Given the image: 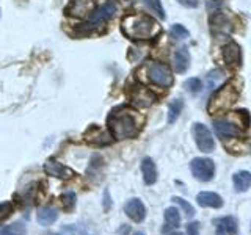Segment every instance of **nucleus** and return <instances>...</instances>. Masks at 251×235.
I'll return each mask as SVG.
<instances>
[{
	"label": "nucleus",
	"instance_id": "ddd939ff",
	"mask_svg": "<svg viewBox=\"0 0 251 235\" xmlns=\"http://www.w3.org/2000/svg\"><path fill=\"white\" fill-rule=\"evenodd\" d=\"M124 212H126V215H127L130 219H133L135 223H141L146 215V209L143 206V202L137 198L127 201V204L124 206Z\"/></svg>",
	"mask_w": 251,
	"mask_h": 235
},
{
	"label": "nucleus",
	"instance_id": "c85d7f7f",
	"mask_svg": "<svg viewBox=\"0 0 251 235\" xmlns=\"http://www.w3.org/2000/svg\"><path fill=\"white\" fill-rule=\"evenodd\" d=\"M13 213V206L10 202H3L0 204V224L5 223L8 218H10V215Z\"/></svg>",
	"mask_w": 251,
	"mask_h": 235
},
{
	"label": "nucleus",
	"instance_id": "f704fd0d",
	"mask_svg": "<svg viewBox=\"0 0 251 235\" xmlns=\"http://www.w3.org/2000/svg\"><path fill=\"white\" fill-rule=\"evenodd\" d=\"M217 235H226V234H225L223 231H220V229H218V231H217Z\"/></svg>",
	"mask_w": 251,
	"mask_h": 235
},
{
	"label": "nucleus",
	"instance_id": "f03ea898",
	"mask_svg": "<svg viewBox=\"0 0 251 235\" xmlns=\"http://www.w3.org/2000/svg\"><path fill=\"white\" fill-rule=\"evenodd\" d=\"M121 31L126 38L145 41L160 33V25L148 14H129L121 22Z\"/></svg>",
	"mask_w": 251,
	"mask_h": 235
},
{
	"label": "nucleus",
	"instance_id": "72a5a7b5",
	"mask_svg": "<svg viewBox=\"0 0 251 235\" xmlns=\"http://www.w3.org/2000/svg\"><path fill=\"white\" fill-rule=\"evenodd\" d=\"M74 232H75V229L73 226H65L60 234H50V235H74Z\"/></svg>",
	"mask_w": 251,
	"mask_h": 235
},
{
	"label": "nucleus",
	"instance_id": "4be33fe9",
	"mask_svg": "<svg viewBox=\"0 0 251 235\" xmlns=\"http://www.w3.org/2000/svg\"><path fill=\"white\" fill-rule=\"evenodd\" d=\"M182 108H184V100L182 99H175L171 102L170 107H168V122L170 124L176 122L180 112H182Z\"/></svg>",
	"mask_w": 251,
	"mask_h": 235
},
{
	"label": "nucleus",
	"instance_id": "bb28decb",
	"mask_svg": "<svg viewBox=\"0 0 251 235\" xmlns=\"http://www.w3.org/2000/svg\"><path fill=\"white\" fill-rule=\"evenodd\" d=\"M184 86H185V90L188 93L198 94L201 91V88H202V83H201V80H198V78H188V80L184 83Z\"/></svg>",
	"mask_w": 251,
	"mask_h": 235
},
{
	"label": "nucleus",
	"instance_id": "6e6552de",
	"mask_svg": "<svg viewBox=\"0 0 251 235\" xmlns=\"http://www.w3.org/2000/svg\"><path fill=\"white\" fill-rule=\"evenodd\" d=\"M214 130L215 135L222 140H229L240 135V129L237 124L231 119H215L214 121Z\"/></svg>",
	"mask_w": 251,
	"mask_h": 235
},
{
	"label": "nucleus",
	"instance_id": "cd10ccee",
	"mask_svg": "<svg viewBox=\"0 0 251 235\" xmlns=\"http://www.w3.org/2000/svg\"><path fill=\"white\" fill-rule=\"evenodd\" d=\"M171 36L176 39H185L188 38V30L184 25H180V24H175L171 27Z\"/></svg>",
	"mask_w": 251,
	"mask_h": 235
},
{
	"label": "nucleus",
	"instance_id": "c9c22d12",
	"mask_svg": "<svg viewBox=\"0 0 251 235\" xmlns=\"http://www.w3.org/2000/svg\"><path fill=\"white\" fill-rule=\"evenodd\" d=\"M170 235H184V234H179V232H176V234H170Z\"/></svg>",
	"mask_w": 251,
	"mask_h": 235
},
{
	"label": "nucleus",
	"instance_id": "b1692460",
	"mask_svg": "<svg viewBox=\"0 0 251 235\" xmlns=\"http://www.w3.org/2000/svg\"><path fill=\"white\" fill-rule=\"evenodd\" d=\"M148 10H151V13H154L159 19H165V10L160 3V0H143Z\"/></svg>",
	"mask_w": 251,
	"mask_h": 235
},
{
	"label": "nucleus",
	"instance_id": "f8f14e48",
	"mask_svg": "<svg viewBox=\"0 0 251 235\" xmlns=\"http://www.w3.org/2000/svg\"><path fill=\"white\" fill-rule=\"evenodd\" d=\"M223 60L227 68H239L242 63V52L237 43L229 41L223 47Z\"/></svg>",
	"mask_w": 251,
	"mask_h": 235
},
{
	"label": "nucleus",
	"instance_id": "2f4dec72",
	"mask_svg": "<svg viewBox=\"0 0 251 235\" xmlns=\"http://www.w3.org/2000/svg\"><path fill=\"white\" fill-rule=\"evenodd\" d=\"M187 232H188V235H200V224L198 223L187 224Z\"/></svg>",
	"mask_w": 251,
	"mask_h": 235
},
{
	"label": "nucleus",
	"instance_id": "4468645a",
	"mask_svg": "<svg viewBox=\"0 0 251 235\" xmlns=\"http://www.w3.org/2000/svg\"><path fill=\"white\" fill-rule=\"evenodd\" d=\"M110 138L112 135L107 132V130H102L96 125H93V127L88 129V132L85 133V140L88 141L91 144H96V146H105L110 143Z\"/></svg>",
	"mask_w": 251,
	"mask_h": 235
},
{
	"label": "nucleus",
	"instance_id": "393cba45",
	"mask_svg": "<svg viewBox=\"0 0 251 235\" xmlns=\"http://www.w3.org/2000/svg\"><path fill=\"white\" fill-rule=\"evenodd\" d=\"M0 235H27L25 226H24L22 223H14L11 226L5 227V229L0 232Z\"/></svg>",
	"mask_w": 251,
	"mask_h": 235
},
{
	"label": "nucleus",
	"instance_id": "9b49d317",
	"mask_svg": "<svg viewBox=\"0 0 251 235\" xmlns=\"http://www.w3.org/2000/svg\"><path fill=\"white\" fill-rule=\"evenodd\" d=\"M116 13V5L113 2H105L99 5L96 10H94L90 16V21L94 25V24H104L105 21L112 19Z\"/></svg>",
	"mask_w": 251,
	"mask_h": 235
},
{
	"label": "nucleus",
	"instance_id": "e433bc0d",
	"mask_svg": "<svg viewBox=\"0 0 251 235\" xmlns=\"http://www.w3.org/2000/svg\"><path fill=\"white\" fill-rule=\"evenodd\" d=\"M135 235H145V234H141V232H137Z\"/></svg>",
	"mask_w": 251,
	"mask_h": 235
},
{
	"label": "nucleus",
	"instance_id": "7ed1b4c3",
	"mask_svg": "<svg viewBox=\"0 0 251 235\" xmlns=\"http://www.w3.org/2000/svg\"><path fill=\"white\" fill-rule=\"evenodd\" d=\"M240 90L237 88V82L231 80L225 83L222 88H218L207 104V110L210 115H217V113H223L226 110H229L235 102L239 99Z\"/></svg>",
	"mask_w": 251,
	"mask_h": 235
},
{
	"label": "nucleus",
	"instance_id": "7c9ffc66",
	"mask_svg": "<svg viewBox=\"0 0 251 235\" xmlns=\"http://www.w3.org/2000/svg\"><path fill=\"white\" fill-rule=\"evenodd\" d=\"M207 80H209V86L210 88H214V86L220 82V80H223V72L222 70H212V72L207 75Z\"/></svg>",
	"mask_w": 251,
	"mask_h": 235
},
{
	"label": "nucleus",
	"instance_id": "c756f323",
	"mask_svg": "<svg viewBox=\"0 0 251 235\" xmlns=\"http://www.w3.org/2000/svg\"><path fill=\"white\" fill-rule=\"evenodd\" d=\"M173 202H176L177 206H180V209H182L185 212L187 216H193L195 215V209L188 204L187 201H184L182 198H173Z\"/></svg>",
	"mask_w": 251,
	"mask_h": 235
},
{
	"label": "nucleus",
	"instance_id": "f3484780",
	"mask_svg": "<svg viewBox=\"0 0 251 235\" xmlns=\"http://www.w3.org/2000/svg\"><path fill=\"white\" fill-rule=\"evenodd\" d=\"M196 201L201 207H212V209H220L223 206V199L220 198L217 193L212 191H201L196 196Z\"/></svg>",
	"mask_w": 251,
	"mask_h": 235
},
{
	"label": "nucleus",
	"instance_id": "aec40b11",
	"mask_svg": "<svg viewBox=\"0 0 251 235\" xmlns=\"http://www.w3.org/2000/svg\"><path fill=\"white\" fill-rule=\"evenodd\" d=\"M232 182H234V187L237 191H247L251 187V172H248V171L235 172L232 177Z\"/></svg>",
	"mask_w": 251,
	"mask_h": 235
},
{
	"label": "nucleus",
	"instance_id": "9d476101",
	"mask_svg": "<svg viewBox=\"0 0 251 235\" xmlns=\"http://www.w3.org/2000/svg\"><path fill=\"white\" fill-rule=\"evenodd\" d=\"M44 171H46V174H49L52 177H57V179H71L74 176V171L73 169H69L66 168L65 164L57 162V160H53V159H49L46 163H44Z\"/></svg>",
	"mask_w": 251,
	"mask_h": 235
},
{
	"label": "nucleus",
	"instance_id": "2eb2a0df",
	"mask_svg": "<svg viewBox=\"0 0 251 235\" xmlns=\"http://www.w3.org/2000/svg\"><path fill=\"white\" fill-rule=\"evenodd\" d=\"M188 65H190V53H188L187 47H180L173 55V66H175V70L177 74H184L188 69Z\"/></svg>",
	"mask_w": 251,
	"mask_h": 235
},
{
	"label": "nucleus",
	"instance_id": "39448f33",
	"mask_svg": "<svg viewBox=\"0 0 251 235\" xmlns=\"http://www.w3.org/2000/svg\"><path fill=\"white\" fill-rule=\"evenodd\" d=\"M193 137L196 141V146L200 147L201 152H212L215 149V141L214 137H212L210 130L201 122L193 124Z\"/></svg>",
	"mask_w": 251,
	"mask_h": 235
},
{
	"label": "nucleus",
	"instance_id": "1a4fd4ad",
	"mask_svg": "<svg viewBox=\"0 0 251 235\" xmlns=\"http://www.w3.org/2000/svg\"><path fill=\"white\" fill-rule=\"evenodd\" d=\"M130 99H132V104L135 107L145 108L154 104L155 96H154V93H151L148 88H145V86H135V88L132 90Z\"/></svg>",
	"mask_w": 251,
	"mask_h": 235
},
{
	"label": "nucleus",
	"instance_id": "5701e85b",
	"mask_svg": "<svg viewBox=\"0 0 251 235\" xmlns=\"http://www.w3.org/2000/svg\"><path fill=\"white\" fill-rule=\"evenodd\" d=\"M165 221L170 227H179L180 224V215H179V210L176 207H170L165 210Z\"/></svg>",
	"mask_w": 251,
	"mask_h": 235
},
{
	"label": "nucleus",
	"instance_id": "20e7f679",
	"mask_svg": "<svg viewBox=\"0 0 251 235\" xmlns=\"http://www.w3.org/2000/svg\"><path fill=\"white\" fill-rule=\"evenodd\" d=\"M143 70L146 72L148 80L160 88H170L173 85V74L167 65L159 61H148Z\"/></svg>",
	"mask_w": 251,
	"mask_h": 235
},
{
	"label": "nucleus",
	"instance_id": "4c0bfd02",
	"mask_svg": "<svg viewBox=\"0 0 251 235\" xmlns=\"http://www.w3.org/2000/svg\"><path fill=\"white\" fill-rule=\"evenodd\" d=\"M250 232H251V227H250Z\"/></svg>",
	"mask_w": 251,
	"mask_h": 235
},
{
	"label": "nucleus",
	"instance_id": "f257e3e1",
	"mask_svg": "<svg viewBox=\"0 0 251 235\" xmlns=\"http://www.w3.org/2000/svg\"><path fill=\"white\" fill-rule=\"evenodd\" d=\"M141 124H143V118L129 107H118L107 118L110 135L115 140L135 138L140 133Z\"/></svg>",
	"mask_w": 251,
	"mask_h": 235
},
{
	"label": "nucleus",
	"instance_id": "0eeeda50",
	"mask_svg": "<svg viewBox=\"0 0 251 235\" xmlns=\"http://www.w3.org/2000/svg\"><path fill=\"white\" fill-rule=\"evenodd\" d=\"M99 6V0H73L66 13L74 18H90L91 13Z\"/></svg>",
	"mask_w": 251,
	"mask_h": 235
},
{
	"label": "nucleus",
	"instance_id": "423d86ee",
	"mask_svg": "<svg viewBox=\"0 0 251 235\" xmlns=\"http://www.w3.org/2000/svg\"><path fill=\"white\" fill-rule=\"evenodd\" d=\"M190 168L193 176L198 180H201V182H209L215 174V164L210 159H201V157L193 159L190 163Z\"/></svg>",
	"mask_w": 251,
	"mask_h": 235
},
{
	"label": "nucleus",
	"instance_id": "412c9836",
	"mask_svg": "<svg viewBox=\"0 0 251 235\" xmlns=\"http://www.w3.org/2000/svg\"><path fill=\"white\" fill-rule=\"evenodd\" d=\"M220 231H226L229 234H237V219L232 216H223L215 221Z\"/></svg>",
	"mask_w": 251,
	"mask_h": 235
},
{
	"label": "nucleus",
	"instance_id": "a211bd4d",
	"mask_svg": "<svg viewBox=\"0 0 251 235\" xmlns=\"http://www.w3.org/2000/svg\"><path fill=\"white\" fill-rule=\"evenodd\" d=\"M141 172H143V179L146 185H152L157 180V169H155V163L152 162V159H143L141 162Z\"/></svg>",
	"mask_w": 251,
	"mask_h": 235
},
{
	"label": "nucleus",
	"instance_id": "6ab92c4d",
	"mask_svg": "<svg viewBox=\"0 0 251 235\" xmlns=\"http://www.w3.org/2000/svg\"><path fill=\"white\" fill-rule=\"evenodd\" d=\"M36 218H38V223L41 226H50V224H53L55 221H57L58 212H57V209H53V207H43V209L38 210Z\"/></svg>",
	"mask_w": 251,
	"mask_h": 235
},
{
	"label": "nucleus",
	"instance_id": "dca6fc26",
	"mask_svg": "<svg viewBox=\"0 0 251 235\" xmlns=\"http://www.w3.org/2000/svg\"><path fill=\"white\" fill-rule=\"evenodd\" d=\"M210 28L214 33H231L232 25L231 22L226 19V16L222 13H215L210 18Z\"/></svg>",
	"mask_w": 251,
	"mask_h": 235
},
{
	"label": "nucleus",
	"instance_id": "473e14b6",
	"mask_svg": "<svg viewBox=\"0 0 251 235\" xmlns=\"http://www.w3.org/2000/svg\"><path fill=\"white\" fill-rule=\"evenodd\" d=\"M177 2L187 8H196L200 5V0H177Z\"/></svg>",
	"mask_w": 251,
	"mask_h": 235
},
{
	"label": "nucleus",
	"instance_id": "a878e982",
	"mask_svg": "<svg viewBox=\"0 0 251 235\" xmlns=\"http://www.w3.org/2000/svg\"><path fill=\"white\" fill-rule=\"evenodd\" d=\"M61 204H63V207H65L66 210H71L74 206H75V193L74 191H71V190H68V191H65L61 194Z\"/></svg>",
	"mask_w": 251,
	"mask_h": 235
}]
</instances>
